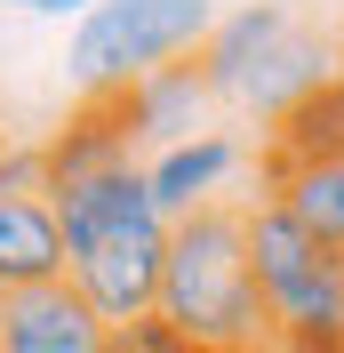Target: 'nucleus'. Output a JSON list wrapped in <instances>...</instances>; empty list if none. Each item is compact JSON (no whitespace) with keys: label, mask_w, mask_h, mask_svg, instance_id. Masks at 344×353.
Wrapping results in <instances>:
<instances>
[{"label":"nucleus","mask_w":344,"mask_h":353,"mask_svg":"<svg viewBox=\"0 0 344 353\" xmlns=\"http://www.w3.org/2000/svg\"><path fill=\"white\" fill-rule=\"evenodd\" d=\"M48 209H56L65 281L105 313L112 330L120 321H144L152 297H160V257H169V217L144 193V161L80 176V185H56Z\"/></svg>","instance_id":"1"},{"label":"nucleus","mask_w":344,"mask_h":353,"mask_svg":"<svg viewBox=\"0 0 344 353\" xmlns=\"http://www.w3.org/2000/svg\"><path fill=\"white\" fill-rule=\"evenodd\" d=\"M336 72H344L336 32H321L297 0H240V8H216V32L200 41L208 105H224L233 121H257L264 137H272L312 88H328Z\"/></svg>","instance_id":"2"},{"label":"nucleus","mask_w":344,"mask_h":353,"mask_svg":"<svg viewBox=\"0 0 344 353\" xmlns=\"http://www.w3.org/2000/svg\"><path fill=\"white\" fill-rule=\"evenodd\" d=\"M152 313L200 353H272L257 273H248V233H240V201H216L169 225V257H160V297Z\"/></svg>","instance_id":"3"},{"label":"nucleus","mask_w":344,"mask_h":353,"mask_svg":"<svg viewBox=\"0 0 344 353\" xmlns=\"http://www.w3.org/2000/svg\"><path fill=\"white\" fill-rule=\"evenodd\" d=\"M240 233L272 321V353H344V249L304 233L272 193H240Z\"/></svg>","instance_id":"4"},{"label":"nucleus","mask_w":344,"mask_h":353,"mask_svg":"<svg viewBox=\"0 0 344 353\" xmlns=\"http://www.w3.org/2000/svg\"><path fill=\"white\" fill-rule=\"evenodd\" d=\"M216 32V0H96L65 41L72 97H120L144 72L200 57Z\"/></svg>","instance_id":"5"},{"label":"nucleus","mask_w":344,"mask_h":353,"mask_svg":"<svg viewBox=\"0 0 344 353\" xmlns=\"http://www.w3.org/2000/svg\"><path fill=\"white\" fill-rule=\"evenodd\" d=\"M248 137L224 129V121H208L200 137H184V145H160V153H144V193L160 217H193V209H216V201H233V185L248 176Z\"/></svg>","instance_id":"6"},{"label":"nucleus","mask_w":344,"mask_h":353,"mask_svg":"<svg viewBox=\"0 0 344 353\" xmlns=\"http://www.w3.org/2000/svg\"><path fill=\"white\" fill-rule=\"evenodd\" d=\"M0 353H112V321L56 273L0 297Z\"/></svg>","instance_id":"7"},{"label":"nucleus","mask_w":344,"mask_h":353,"mask_svg":"<svg viewBox=\"0 0 344 353\" xmlns=\"http://www.w3.org/2000/svg\"><path fill=\"white\" fill-rule=\"evenodd\" d=\"M112 105H120V121H129L136 153L184 145V137H200V129H208V112H216V105H208V81H200V57L144 72V81H136V88H120Z\"/></svg>","instance_id":"8"},{"label":"nucleus","mask_w":344,"mask_h":353,"mask_svg":"<svg viewBox=\"0 0 344 353\" xmlns=\"http://www.w3.org/2000/svg\"><path fill=\"white\" fill-rule=\"evenodd\" d=\"M41 153H48V193H56V185H80V176H105V169L144 161L112 97H72V112L41 137Z\"/></svg>","instance_id":"9"},{"label":"nucleus","mask_w":344,"mask_h":353,"mask_svg":"<svg viewBox=\"0 0 344 353\" xmlns=\"http://www.w3.org/2000/svg\"><path fill=\"white\" fill-rule=\"evenodd\" d=\"M328 161H344V72L328 88H312V97L257 145V185L264 176H288V169H328Z\"/></svg>","instance_id":"10"},{"label":"nucleus","mask_w":344,"mask_h":353,"mask_svg":"<svg viewBox=\"0 0 344 353\" xmlns=\"http://www.w3.org/2000/svg\"><path fill=\"white\" fill-rule=\"evenodd\" d=\"M65 249H56V209L48 201H8L0 193V297L32 281H56Z\"/></svg>","instance_id":"11"},{"label":"nucleus","mask_w":344,"mask_h":353,"mask_svg":"<svg viewBox=\"0 0 344 353\" xmlns=\"http://www.w3.org/2000/svg\"><path fill=\"white\" fill-rule=\"evenodd\" d=\"M257 193H272L304 233H321L328 249H344V161L328 169H288V176H264Z\"/></svg>","instance_id":"12"},{"label":"nucleus","mask_w":344,"mask_h":353,"mask_svg":"<svg viewBox=\"0 0 344 353\" xmlns=\"http://www.w3.org/2000/svg\"><path fill=\"white\" fill-rule=\"evenodd\" d=\"M0 193H8V201H48V153H41V137H0Z\"/></svg>","instance_id":"13"},{"label":"nucleus","mask_w":344,"mask_h":353,"mask_svg":"<svg viewBox=\"0 0 344 353\" xmlns=\"http://www.w3.org/2000/svg\"><path fill=\"white\" fill-rule=\"evenodd\" d=\"M8 8H24V17H48V24H80L96 0H8Z\"/></svg>","instance_id":"14"},{"label":"nucleus","mask_w":344,"mask_h":353,"mask_svg":"<svg viewBox=\"0 0 344 353\" xmlns=\"http://www.w3.org/2000/svg\"><path fill=\"white\" fill-rule=\"evenodd\" d=\"M336 57H344V41H336Z\"/></svg>","instance_id":"15"}]
</instances>
